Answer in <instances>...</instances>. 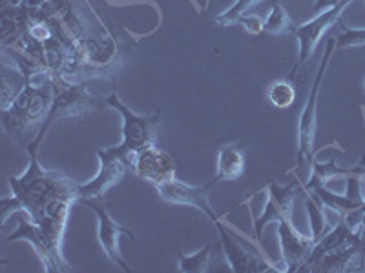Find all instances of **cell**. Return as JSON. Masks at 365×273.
<instances>
[{
	"label": "cell",
	"mask_w": 365,
	"mask_h": 273,
	"mask_svg": "<svg viewBox=\"0 0 365 273\" xmlns=\"http://www.w3.org/2000/svg\"><path fill=\"white\" fill-rule=\"evenodd\" d=\"M28 155L26 173L8 178L13 197L2 200V223L8 220L11 211L24 210L29 220H34L44 233L61 272H71L63 255V242L71 204L79 203V184L66 175L44 170L38 162V154Z\"/></svg>",
	"instance_id": "1"
},
{
	"label": "cell",
	"mask_w": 365,
	"mask_h": 273,
	"mask_svg": "<svg viewBox=\"0 0 365 273\" xmlns=\"http://www.w3.org/2000/svg\"><path fill=\"white\" fill-rule=\"evenodd\" d=\"M53 97L55 84L50 75L44 77V80L37 86L31 82L26 84L21 95L11 104V108L2 112V126L11 142L24 149L29 148V144L41 133Z\"/></svg>",
	"instance_id": "2"
},
{
	"label": "cell",
	"mask_w": 365,
	"mask_h": 273,
	"mask_svg": "<svg viewBox=\"0 0 365 273\" xmlns=\"http://www.w3.org/2000/svg\"><path fill=\"white\" fill-rule=\"evenodd\" d=\"M360 232L349 228L344 217L331 228L319 240H316L311 259L302 272L307 273H336L354 272L360 255Z\"/></svg>",
	"instance_id": "3"
},
{
	"label": "cell",
	"mask_w": 365,
	"mask_h": 273,
	"mask_svg": "<svg viewBox=\"0 0 365 273\" xmlns=\"http://www.w3.org/2000/svg\"><path fill=\"white\" fill-rule=\"evenodd\" d=\"M112 95L104 99V104L115 109L120 119H123V141H120L119 146H113V148H103V151L110 157L117 159V161L125 162L128 166V170L133 171L137 154L141 149L155 144L161 112H155L152 115H137L119 99L115 80H112Z\"/></svg>",
	"instance_id": "4"
},
{
	"label": "cell",
	"mask_w": 365,
	"mask_h": 273,
	"mask_svg": "<svg viewBox=\"0 0 365 273\" xmlns=\"http://www.w3.org/2000/svg\"><path fill=\"white\" fill-rule=\"evenodd\" d=\"M51 80H53L55 84L53 102H51L50 113L46 117L44 124H42L41 133H38L37 139L29 144V148L26 149L28 154H38L46 133H48V129H50L57 120L83 117L104 102V100L91 95L86 87V82H68V80L57 79V77H51Z\"/></svg>",
	"instance_id": "5"
},
{
	"label": "cell",
	"mask_w": 365,
	"mask_h": 273,
	"mask_svg": "<svg viewBox=\"0 0 365 273\" xmlns=\"http://www.w3.org/2000/svg\"><path fill=\"white\" fill-rule=\"evenodd\" d=\"M334 50H336V37H329L327 46H325V53L324 57H322V63H319L318 71H316L311 93H309L307 100H305L302 117H299L298 166H296L298 178H302L303 175H307V171L311 170L312 161H314V142H316V132H318V112H316V109H318V93H319V87H322V80H324L325 71H327L329 68V63H331L332 51Z\"/></svg>",
	"instance_id": "6"
},
{
	"label": "cell",
	"mask_w": 365,
	"mask_h": 273,
	"mask_svg": "<svg viewBox=\"0 0 365 273\" xmlns=\"http://www.w3.org/2000/svg\"><path fill=\"white\" fill-rule=\"evenodd\" d=\"M351 2H353V0H340L336 6H332V8L318 13V15H316L312 21L305 22V24H302V26H296L294 35L298 37L299 58H298V64H296L294 70L292 71H296V68H298L299 64L307 63L309 58L314 55V51H316V48H318L322 37L327 33L332 26L340 24L341 15H344L345 8H347Z\"/></svg>",
	"instance_id": "7"
},
{
	"label": "cell",
	"mask_w": 365,
	"mask_h": 273,
	"mask_svg": "<svg viewBox=\"0 0 365 273\" xmlns=\"http://www.w3.org/2000/svg\"><path fill=\"white\" fill-rule=\"evenodd\" d=\"M303 190L302 178H296L289 186H279L278 182L269 184V203L262 215L254 219V235L262 242V233L270 223H282L292 219L294 197Z\"/></svg>",
	"instance_id": "8"
},
{
	"label": "cell",
	"mask_w": 365,
	"mask_h": 273,
	"mask_svg": "<svg viewBox=\"0 0 365 273\" xmlns=\"http://www.w3.org/2000/svg\"><path fill=\"white\" fill-rule=\"evenodd\" d=\"M216 182L212 178L205 186H190L185 182L172 178V181L165 182L161 186H158L159 197L168 204H179V206H194L200 211H203L205 215L212 220L214 224L220 223V217L216 215V211L212 210L210 200H208V191Z\"/></svg>",
	"instance_id": "9"
},
{
	"label": "cell",
	"mask_w": 365,
	"mask_h": 273,
	"mask_svg": "<svg viewBox=\"0 0 365 273\" xmlns=\"http://www.w3.org/2000/svg\"><path fill=\"white\" fill-rule=\"evenodd\" d=\"M278 233L283 264H285L283 269L289 273L302 272L303 266L307 264V261L311 259L312 250H314L316 242L312 235L299 233L294 224H292V219L278 223Z\"/></svg>",
	"instance_id": "10"
},
{
	"label": "cell",
	"mask_w": 365,
	"mask_h": 273,
	"mask_svg": "<svg viewBox=\"0 0 365 273\" xmlns=\"http://www.w3.org/2000/svg\"><path fill=\"white\" fill-rule=\"evenodd\" d=\"M83 204H86L90 210H93V213L97 215V220H99V242L103 246L104 253L108 255L110 261L113 262L115 266H119L120 269H125V272H130V266L126 264V261L120 255L119 250V239L120 235H126L130 239H133V232L128 230V228L120 226L112 215H110L108 208L104 206V204L97 203V200H83Z\"/></svg>",
	"instance_id": "11"
},
{
	"label": "cell",
	"mask_w": 365,
	"mask_h": 273,
	"mask_svg": "<svg viewBox=\"0 0 365 273\" xmlns=\"http://www.w3.org/2000/svg\"><path fill=\"white\" fill-rule=\"evenodd\" d=\"M133 173L141 181L148 182L154 188L161 186L165 182L175 178V161L168 151L158 148V146H148L141 149L135 157L133 164Z\"/></svg>",
	"instance_id": "12"
},
{
	"label": "cell",
	"mask_w": 365,
	"mask_h": 273,
	"mask_svg": "<svg viewBox=\"0 0 365 273\" xmlns=\"http://www.w3.org/2000/svg\"><path fill=\"white\" fill-rule=\"evenodd\" d=\"M97 157H99L101 162L99 173L93 181L86 182V184H79V203H83V200H99L115 184L123 181L126 170H128V166L125 162L110 157V155L104 154L103 149L97 151Z\"/></svg>",
	"instance_id": "13"
},
{
	"label": "cell",
	"mask_w": 365,
	"mask_h": 273,
	"mask_svg": "<svg viewBox=\"0 0 365 273\" xmlns=\"http://www.w3.org/2000/svg\"><path fill=\"white\" fill-rule=\"evenodd\" d=\"M217 232L221 235V248H223L225 257H227L230 269L236 273H262V272H276L278 268L270 266L269 262L263 261L262 257H256L252 253L245 252L243 248L234 242V239L228 235L225 226L221 223L216 224Z\"/></svg>",
	"instance_id": "14"
},
{
	"label": "cell",
	"mask_w": 365,
	"mask_h": 273,
	"mask_svg": "<svg viewBox=\"0 0 365 273\" xmlns=\"http://www.w3.org/2000/svg\"><path fill=\"white\" fill-rule=\"evenodd\" d=\"M6 240H9V242H11V240H26V242H29V245L34 246L35 253L38 255L42 264L46 266V272H61L57 261H55L53 253H51L50 250V245H48V240H46L44 233H42V230L34 223V220H28L26 217L19 219V228L11 233V235H8Z\"/></svg>",
	"instance_id": "15"
},
{
	"label": "cell",
	"mask_w": 365,
	"mask_h": 273,
	"mask_svg": "<svg viewBox=\"0 0 365 273\" xmlns=\"http://www.w3.org/2000/svg\"><path fill=\"white\" fill-rule=\"evenodd\" d=\"M245 151L237 144L223 146L217 155V173L214 182L217 184L221 181H240L245 173Z\"/></svg>",
	"instance_id": "16"
},
{
	"label": "cell",
	"mask_w": 365,
	"mask_h": 273,
	"mask_svg": "<svg viewBox=\"0 0 365 273\" xmlns=\"http://www.w3.org/2000/svg\"><path fill=\"white\" fill-rule=\"evenodd\" d=\"M26 84H28V79H26L21 68H11L2 63V66H0V91H2L0 112L11 108V104L21 95Z\"/></svg>",
	"instance_id": "17"
},
{
	"label": "cell",
	"mask_w": 365,
	"mask_h": 273,
	"mask_svg": "<svg viewBox=\"0 0 365 273\" xmlns=\"http://www.w3.org/2000/svg\"><path fill=\"white\" fill-rule=\"evenodd\" d=\"M307 193H311L316 200L324 204V206L331 208V210L338 211L341 217L353 213V211L361 210L365 204L364 199H356V197H351V195H336L329 191L325 186H314L311 190H305Z\"/></svg>",
	"instance_id": "18"
},
{
	"label": "cell",
	"mask_w": 365,
	"mask_h": 273,
	"mask_svg": "<svg viewBox=\"0 0 365 273\" xmlns=\"http://www.w3.org/2000/svg\"><path fill=\"white\" fill-rule=\"evenodd\" d=\"M263 31L276 37H283V35L294 33L296 26L292 24L291 15L287 13V9L282 4L270 6V13L267 21L263 22Z\"/></svg>",
	"instance_id": "19"
},
{
	"label": "cell",
	"mask_w": 365,
	"mask_h": 273,
	"mask_svg": "<svg viewBox=\"0 0 365 273\" xmlns=\"http://www.w3.org/2000/svg\"><path fill=\"white\" fill-rule=\"evenodd\" d=\"M267 99L274 108L287 109L291 108L296 100V87L289 79L274 80L267 87Z\"/></svg>",
	"instance_id": "20"
},
{
	"label": "cell",
	"mask_w": 365,
	"mask_h": 273,
	"mask_svg": "<svg viewBox=\"0 0 365 273\" xmlns=\"http://www.w3.org/2000/svg\"><path fill=\"white\" fill-rule=\"evenodd\" d=\"M179 259V269L182 273H203L208 269V261H210L212 255V246H205L203 250H200L197 253H192V255H185V253L178 252L175 253Z\"/></svg>",
	"instance_id": "21"
},
{
	"label": "cell",
	"mask_w": 365,
	"mask_h": 273,
	"mask_svg": "<svg viewBox=\"0 0 365 273\" xmlns=\"http://www.w3.org/2000/svg\"><path fill=\"white\" fill-rule=\"evenodd\" d=\"M307 211H309V217H311V230H312V239L319 240L325 233L331 230L327 223V217L324 213V204L316 200L311 193L307 195Z\"/></svg>",
	"instance_id": "22"
},
{
	"label": "cell",
	"mask_w": 365,
	"mask_h": 273,
	"mask_svg": "<svg viewBox=\"0 0 365 273\" xmlns=\"http://www.w3.org/2000/svg\"><path fill=\"white\" fill-rule=\"evenodd\" d=\"M257 4H262V0H236V4L225 13H221L220 17L216 18L217 26H232L245 15L249 9L256 8Z\"/></svg>",
	"instance_id": "23"
},
{
	"label": "cell",
	"mask_w": 365,
	"mask_h": 273,
	"mask_svg": "<svg viewBox=\"0 0 365 273\" xmlns=\"http://www.w3.org/2000/svg\"><path fill=\"white\" fill-rule=\"evenodd\" d=\"M365 44V29H349L341 26L336 35V48H351V46Z\"/></svg>",
	"instance_id": "24"
},
{
	"label": "cell",
	"mask_w": 365,
	"mask_h": 273,
	"mask_svg": "<svg viewBox=\"0 0 365 273\" xmlns=\"http://www.w3.org/2000/svg\"><path fill=\"white\" fill-rule=\"evenodd\" d=\"M237 22L245 26L247 31H250V33H262L263 31V21L259 17H245L243 15Z\"/></svg>",
	"instance_id": "25"
},
{
	"label": "cell",
	"mask_w": 365,
	"mask_h": 273,
	"mask_svg": "<svg viewBox=\"0 0 365 273\" xmlns=\"http://www.w3.org/2000/svg\"><path fill=\"white\" fill-rule=\"evenodd\" d=\"M338 2H340V0H316L314 11L322 13V11H325V9L332 8V6H336Z\"/></svg>",
	"instance_id": "26"
},
{
	"label": "cell",
	"mask_w": 365,
	"mask_h": 273,
	"mask_svg": "<svg viewBox=\"0 0 365 273\" xmlns=\"http://www.w3.org/2000/svg\"><path fill=\"white\" fill-rule=\"evenodd\" d=\"M269 4L276 6V4H282V2H279V0H269Z\"/></svg>",
	"instance_id": "27"
},
{
	"label": "cell",
	"mask_w": 365,
	"mask_h": 273,
	"mask_svg": "<svg viewBox=\"0 0 365 273\" xmlns=\"http://www.w3.org/2000/svg\"><path fill=\"white\" fill-rule=\"evenodd\" d=\"M358 164H360V166H364V168H365V154L361 155V159H360V162H358Z\"/></svg>",
	"instance_id": "28"
},
{
	"label": "cell",
	"mask_w": 365,
	"mask_h": 273,
	"mask_svg": "<svg viewBox=\"0 0 365 273\" xmlns=\"http://www.w3.org/2000/svg\"><path fill=\"white\" fill-rule=\"evenodd\" d=\"M361 226H365V211H364V217H361Z\"/></svg>",
	"instance_id": "29"
},
{
	"label": "cell",
	"mask_w": 365,
	"mask_h": 273,
	"mask_svg": "<svg viewBox=\"0 0 365 273\" xmlns=\"http://www.w3.org/2000/svg\"><path fill=\"white\" fill-rule=\"evenodd\" d=\"M364 199H365V193H364ZM361 210H364V211H365V204H364V208H361Z\"/></svg>",
	"instance_id": "30"
}]
</instances>
